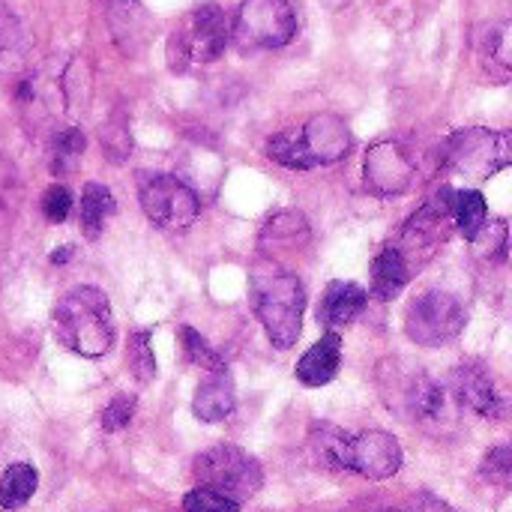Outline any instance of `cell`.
I'll return each instance as SVG.
<instances>
[{
	"label": "cell",
	"instance_id": "1",
	"mask_svg": "<svg viewBox=\"0 0 512 512\" xmlns=\"http://www.w3.org/2000/svg\"><path fill=\"white\" fill-rule=\"evenodd\" d=\"M378 381L390 411H396L408 423L432 432L450 429L456 423V399L441 381H435L423 369H408L396 360H387L378 369Z\"/></svg>",
	"mask_w": 512,
	"mask_h": 512
},
{
	"label": "cell",
	"instance_id": "2",
	"mask_svg": "<svg viewBox=\"0 0 512 512\" xmlns=\"http://www.w3.org/2000/svg\"><path fill=\"white\" fill-rule=\"evenodd\" d=\"M51 327L63 348L87 360L105 357L114 345L111 303L93 285L72 288L66 297H60L51 312Z\"/></svg>",
	"mask_w": 512,
	"mask_h": 512
},
{
	"label": "cell",
	"instance_id": "3",
	"mask_svg": "<svg viewBox=\"0 0 512 512\" xmlns=\"http://www.w3.org/2000/svg\"><path fill=\"white\" fill-rule=\"evenodd\" d=\"M252 303L270 342L279 351H288L303 330V309H306L303 282L282 264L261 261L252 270Z\"/></svg>",
	"mask_w": 512,
	"mask_h": 512
},
{
	"label": "cell",
	"instance_id": "4",
	"mask_svg": "<svg viewBox=\"0 0 512 512\" xmlns=\"http://www.w3.org/2000/svg\"><path fill=\"white\" fill-rule=\"evenodd\" d=\"M351 150V129L336 114H315L303 126L285 129L267 141V156L285 168L309 171L345 159Z\"/></svg>",
	"mask_w": 512,
	"mask_h": 512
},
{
	"label": "cell",
	"instance_id": "5",
	"mask_svg": "<svg viewBox=\"0 0 512 512\" xmlns=\"http://www.w3.org/2000/svg\"><path fill=\"white\" fill-rule=\"evenodd\" d=\"M231 39L228 15L216 3H204L186 15V21L168 39V66L186 72L192 63H213L222 57Z\"/></svg>",
	"mask_w": 512,
	"mask_h": 512
},
{
	"label": "cell",
	"instance_id": "6",
	"mask_svg": "<svg viewBox=\"0 0 512 512\" xmlns=\"http://www.w3.org/2000/svg\"><path fill=\"white\" fill-rule=\"evenodd\" d=\"M441 162L468 180H489L512 162L510 132H495L483 126L453 132L441 147Z\"/></svg>",
	"mask_w": 512,
	"mask_h": 512
},
{
	"label": "cell",
	"instance_id": "7",
	"mask_svg": "<svg viewBox=\"0 0 512 512\" xmlns=\"http://www.w3.org/2000/svg\"><path fill=\"white\" fill-rule=\"evenodd\" d=\"M453 201H456V192L450 186H441L405 225H402V234H399V255L405 258V264L420 270L450 237L453 231Z\"/></svg>",
	"mask_w": 512,
	"mask_h": 512
},
{
	"label": "cell",
	"instance_id": "8",
	"mask_svg": "<svg viewBox=\"0 0 512 512\" xmlns=\"http://www.w3.org/2000/svg\"><path fill=\"white\" fill-rule=\"evenodd\" d=\"M297 33V12L291 0H243L231 36L243 51H264L282 48Z\"/></svg>",
	"mask_w": 512,
	"mask_h": 512
},
{
	"label": "cell",
	"instance_id": "9",
	"mask_svg": "<svg viewBox=\"0 0 512 512\" xmlns=\"http://www.w3.org/2000/svg\"><path fill=\"white\" fill-rule=\"evenodd\" d=\"M195 477L204 489L222 492L237 504L252 498L264 483L261 465L234 444H219L201 453L195 459Z\"/></svg>",
	"mask_w": 512,
	"mask_h": 512
},
{
	"label": "cell",
	"instance_id": "10",
	"mask_svg": "<svg viewBox=\"0 0 512 512\" xmlns=\"http://www.w3.org/2000/svg\"><path fill=\"white\" fill-rule=\"evenodd\" d=\"M468 324L465 306L447 291H426L420 294L405 315V333L426 348L450 345L462 336Z\"/></svg>",
	"mask_w": 512,
	"mask_h": 512
},
{
	"label": "cell",
	"instance_id": "11",
	"mask_svg": "<svg viewBox=\"0 0 512 512\" xmlns=\"http://www.w3.org/2000/svg\"><path fill=\"white\" fill-rule=\"evenodd\" d=\"M402 468V447L390 432L372 429L360 435L342 432L336 450V471H354L366 480H390Z\"/></svg>",
	"mask_w": 512,
	"mask_h": 512
},
{
	"label": "cell",
	"instance_id": "12",
	"mask_svg": "<svg viewBox=\"0 0 512 512\" xmlns=\"http://www.w3.org/2000/svg\"><path fill=\"white\" fill-rule=\"evenodd\" d=\"M141 207L147 213V219L159 228H189L198 213H201V201L198 195L174 174H153L141 183Z\"/></svg>",
	"mask_w": 512,
	"mask_h": 512
},
{
	"label": "cell",
	"instance_id": "13",
	"mask_svg": "<svg viewBox=\"0 0 512 512\" xmlns=\"http://www.w3.org/2000/svg\"><path fill=\"white\" fill-rule=\"evenodd\" d=\"M363 180L375 195H405L420 180V156L405 141H378L363 159Z\"/></svg>",
	"mask_w": 512,
	"mask_h": 512
},
{
	"label": "cell",
	"instance_id": "14",
	"mask_svg": "<svg viewBox=\"0 0 512 512\" xmlns=\"http://www.w3.org/2000/svg\"><path fill=\"white\" fill-rule=\"evenodd\" d=\"M447 390L459 408H471L480 417L498 420L507 414V396L501 393L498 381L492 378V372L483 363L471 360V363H462L459 369H453Z\"/></svg>",
	"mask_w": 512,
	"mask_h": 512
},
{
	"label": "cell",
	"instance_id": "15",
	"mask_svg": "<svg viewBox=\"0 0 512 512\" xmlns=\"http://www.w3.org/2000/svg\"><path fill=\"white\" fill-rule=\"evenodd\" d=\"M312 240V231H309V222L303 219V213H294V210H285V213H276L264 231H261V258L270 261V264H282L285 258L303 252Z\"/></svg>",
	"mask_w": 512,
	"mask_h": 512
},
{
	"label": "cell",
	"instance_id": "16",
	"mask_svg": "<svg viewBox=\"0 0 512 512\" xmlns=\"http://www.w3.org/2000/svg\"><path fill=\"white\" fill-rule=\"evenodd\" d=\"M339 366H342V336L330 330L327 336H321V342H315L300 357L294 375L303 387H324L339 375Z\"/></svg>",
	"mask_w": 512,
	"mask_h": 512
},
{
	"label": "cell",
	"instance_id": "17",
	"mask_svg": "<svg viewBox=\"0 0 512 512\" xmlns=\"http://www.w3.org/2000/svg\"><path fill=\"white\" fill-rule=\"evenodd\" d=\"M366 303H369V294L357 282H330L318 306V321L327 330L348 327L366 309Z\"/></svg>",
	"mask_w": 512,
	"mask_h": 512
},
{
	"label": "cell",
	"instance_id": "18",
	"mask_svg": "<svg viewBox=\"0 0 512 512\" xmlns=\"http://www.w3.org/2000/svg\"><path fill=\"white\" fill-rule=\"evenodd\" d=\"M408 282H411V267L405 264V258L399 255V249L393 243L384 246L372 264V297H378L384 303L396 300Z\"/></svg>",
	"mask_w": 512,
	"mask_h": 512
},
{
	"label": "cell",
	"instance_id": "19",
	"mask_svg": "<svg viewBox=\"0 0 512 512\" xmlns=\"http://www.w3.org/2000/svg\"><path fill=\"white\" fill-rule=\"evenodd\" d=\"M234 384L228 378V372H219V375H210L198 390H195V399H192V411L198 420L204 423H219L225 420L231 411H234Z\"/></svg>",
	"mask_w": 512,
	"mask_h": 512
},
{
	"label": "cell",
	"instance_id": "20",
	"mask_svg": "<svg viewBox=\"0 0 512 512\" xmlns=\"http://www.w3.org/2000/svg\"><path fill=\"white\" fill-rule=\"evenodd\" d=\"M27 66V39L18 18L0 3V78H15Z\"/></svg>",
	"mask_w": 512,
	"mask_h": 512
},
{
	"label": "cell",
	"instance_id": "21",
	"mask_svg": "<svg viewBox=\"0 0 512 512\" xmlns=\"http://www.w3.org/2000/svg\"><path fill=\"white\" fill-rule=\"evenodd\" d=\"M117 204H114V195L108 186L102 183H87L84 192H81V201H78V222H81V231L96 240L105 228V222L114 216Z\"/></svg>",
	"mask_w": 512,
	"mask_h": 512
},
{
	"label": "cell",
	"instance_id": "22",
	"mask_svg": "<svg viewBox=\"0 0 512 512\" xmlns=\"http://www.w3.org/2000/svg\"><path fill=\"white\" fill-rule=\"evenodd\" d=\"M480 57L498 81H507L510 75V24L507 21L486 27L480 39Z\"/></svg>",
	"mask_w": 512,
	"mask_h": 512
},
{
	"label": "cell",
	"instance_id": "23",
	"mask_svg": "<svg viewBox=\"0 0 512 512\" xmlns=\"http://www.w3.org/2000/svg\"><path fill=\"white\" fill-rule=\"evenodd\" d=\"M36 483H39V477L30 465H24V462L9 465L0 477V507L3 510H21L33 498Z\"/></svg>",
	"mask_w": 512,
	"mask_h": 512
},
{
	"label": "cell",
	"instance_id": "24",
	"mask_svg": "<svg viewBox=\"0 0 512 512\" xmlns=\"http://www.w3.org/2000/svg\"><path fill=\"white\" fill-rule=\"evenodd\" d=\"M489 222V207H486V198L474 189H465V192H456V201H453V225L465 234V240H474L477 231Z\"/></svg>",
	"mask_w": 512,
	"mask_h": 512
},
{
	"label": "cell",
	"instance_id": "25",
	"mask_svg": "<svg viewBox=\"0 0 512 512\" xmlns=\"http://www.w3.org/2000/svg\"><path fill=\"white\" fill-rule=\"evenodd\" d=\"M84 153V132L75 126H66L54 135L51 141V171L54 174H69L75 162Z\"/></svg>",
	"mask_w": 512,
	"mask_h": 512
},
{
	"label": "cell",
	"instance_id": "26",
	"mask_svg": "<svg viewBox=\"0 0 512 512\" xmlns=\"http://www.w3.org/2000/svg\"><path fill=\"white\" fill-rule=\"evenodd\" d=\"M180 345H183V354H186V360H189L192 366H198V369H204V372H210V375L228 372L222 354L213 351L210 342H207L201 333H195L192 327H183V330H180Z\"/></svg>",
	"mask_w": 512,
	"mask_h": 512
},
{
	"label": "cell",
	"instance_id": "27",
	"mask_svg": "<svg viewBox=\"0 0 512 512\" xmlns=\"http://www.w3.org/2000/svg\"><path fill=\"white\" fill-rule=\"evenodd\" d=\"M480 261H507V225L504 222H486L477 237L471 240Z\"/></svg>",
	"mask_w": 512,
	"mask_h": 512
},
{
	"label": "cell",
	"instance_id": "28",
	"mask_svg": "<svg viewBox=\"0 0 512 512\" xmlns=\"http://www.w3.org/2000/svg\"><path fill=\"white\" fill-rule=\"evenodd\" d=\"M129 369L132 375L147 384L156 375V360H153V348H150V336L141 330L129 339Z\"/></svg>",
	"mask_w": 512,
	"mask_h": 512
},
{
	"label": "cell",
	"instance_id": "29",
	"mask_svg": "<svg viewBox=\"0 0 512 512\" xmlns=\"http://www.w3.org/2000/svg\"><path fill=\"white\" fill-rule=\"evenodd\" d=\"M183 512H240V504L231 501L222 492H213V489L198 486V489H192L183 498Z\"/></svg>",
	"mask_w": 512,
	"mask_h": 512
},
{
	"label": "cell",
	"instance_id": "30",
	"mask_svg": "<svg viewBox=\"0 0 512 512\" xmlns=\"http://www.w3.org/2000/svg\"><path fill=\"white\" fill-rule=\"evenodd\" d=\"M42 213H45V219L54 222V225L66 222V216L72 213V192H69L66 186H60V183L48 186L45 195H42Z\"/></svg>",
	"mask_w": 512,
	"mask_h": 512
},
{
	"label": "cell",
	"instance_id": "31",
	"mask_svg": "<svg viewBox=\"0 0 512 512\" xmlns=\"http://www.w3.org/2000/svg\"><path fill=\"white\" fill-rule=\"evenodd\" d=\"M132 417H135V396H114L102 411V429L120 432L132 423Z\"/></svg>",
	"mask_w": 512,
	"mask_h": 512
},
{
	"label": "cell",
	"instance_id": "32",
	"mask_svg": "<svg viewBox=\"0 0 512 512\" xmlns=\"http://www.w3.org/2000/svg\"><path fill=\"white\" fill-rule=\"evenodd\" d=\"M483 477L498 483V486H510L512 480V450L510 447H495L486 462H483Z\"/></svg>",
	"mask_w": 512,
	"mask_h": 512
},
{
	"label": "cell",
	"instance_id": "33",
	"mask_svg": "<svg viewBox=\"0 0 512 512\" xmlns=\"http://www.w3.org/2000/svg\"><path fill=\"white\" fill-rule=\"evenodd\" d=\"M102 147L111 153V159H123L132 150V138L123 129L111 126V129H102Z\"/></svg>",
	"mask_w": 512,
	"mask_h": 512
},
{
	"label": "cell",
	"instance_id": "34",
	"mask_svg": "<svg viewBox=\"0 0 512 512\" xmlns=\"http://www.w3.org/2000/svg\"><path fill=\"white\" fill-rule=\"evenodd\" d=\"M384 512H453L444 501H438V498H432V495H414L411 501H405V504H396V507H390V510Z\"/></svg>",
	"mask_w": 512,
	"mask_h": 512
},
{
	"label": "cell",
	"instance_id": "35",
	"mask_svg": "<svg viewBox=\"0 0 512 512\" xmlns=\"http://www.w3.org/2000/svg\"><path fill=\"white\" fill-rule=\"evenodd\" d=\"M9 195H12V171L0 162V210H6Z\"/></svg>",
	"mask_w": 512,
	"mask_h": 512
},
{
	"label": "cell",
	"instance_id": "36",
	"mask_svg": "<svg viewBox=\"0 0 512 512\" xmlns=\"http://www.w3.org/2000/svg\"><path fill=\"white\" fill-rule=\"evenodd\" d=\"M69 258H72V249H69V246L51 252V264H54V267H63V261H69Z\"/></svg>",
	"mask_w": 512,
	"mask_h": 512
},
{
	"label": "cell",
	"instance_id": "37",
	"mask_svg": "<svg viewBox=\"0 0 512 512\" xmlns=\"http://www.w3.org/2000/svg\"><path fill=\"white\" fill-rule=\"evenodd\" d=\"M120 3H135V0H120Z\"/></svg>",
	"mask_w": 512,
	"mask_h": 512
}]
</instances>
